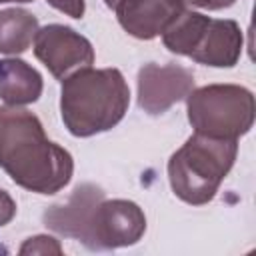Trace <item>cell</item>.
Instances as JSON below:
<instances>
[{
    "mask_svg": "<svg viewBox=\"0 0 256 256\" xmlns=\"http://www.w3.org/2000/svg\"><path fill=\"white\" fill-rule=\"evenodd\" d=\"M116 2H118V0H104V4H106L108 8H114V6H116Z\"/></svg>",
    "mask_w": 256,
    "mask_h": 256,
    "instance_id": "2e32d148",
    "label": "cell"
},
{
    "mask_svg": "<svg viewBox=\"0 0 256 256\" xmlns=\"http://www.w3.org/2000/svg\"><path fill=\"white\" fill-rule=\"evenodd\" d=\"M186 112L194 132L238 140L254 124V94L238 84H208L186 96Z\"/></svg>",
    "mask_w": 256,
    "mask_h": 256,
    "instance_id": "8992f818",
    "label": "cell"
},
{
    "mask_svg": "<svg viewBox=\"0 0 256 256\" xmlns=\"http://www.w3.org/2000/svg\"><path fill=\"white\" fill-rule=\"evenodd\" d=\"M52 8H56L58 12L70 16V18H76L80 20L86 12V2L84 0H46Z\"/></svg>",
    "mask_w": 256,
    "mask_h": 256,
    "instance_id": "4fadbf2b",
    "label": "cell"
},
{
    "mask_svg": "<svg viewBox=\"0 0 256 256\" xmlns=\"http://www.w3.org/2000/svg\"><path fill=\"white\" fill-rule=\"evenodd\" d=\"M164 46L180 56L212 68H232L244 48V32L228 18H208L194 10H184L162 34Z\"/></svg>",
    "mask_w": 256,
    "mask_h": 256,
    "instance_id": "5b68a950",
    "label": "cell"
},
{
    "mask_svg": "<svg viewBox=\"0 0 256 256\" xmlns=\"http://www.w3.org/2000/svg\"><path fill=\"white\" fill-rule=\"evenodd\" d=\"M8 2H32V0H0V4H8Z\"/></svg>",
    "mask_w": 256,
    "mask_h": 256,
    "instance_id": "e0dca14e",
    "label": "cell"
},
{
    "mask_svg": "<svg viewBox=\"0 0 256 256\" xmlns=\"http://www.w3.org/2000/svg\"><path fill=\"white\" fill-rule=\"evenodd\" d=\"M64 228L68 238L88 250H114L132 246L144 236L146 216L136 202L106 200L104 190L94 186L68 206Z\"/></svg>",
    "mask_w": 256,
    "mask_h": 256,
    "instance_id": "3957f363",
    "label": "cell"
},
{
    "mask_svg": "<svg viewBox=\"0 0 256 256\" xmlns=\"http://www.w3.org/2000/svg\"><path fill=\"white\" fill-rule=\"evenodd\" d=\"M130 104V88L118 68H82L62 80L60 116L76 138L114 128Z\"/></svg>",
    "mask_w": 256,
    "mask_h": 256,
    "instance_id": "7a4b0ae2",
    "label": "cell"
},
{
    "mask_svg": "<svg viewBox=\"0 0 256 256\" xmlns=\"http://www.w3.org/2000/svg\"><path fill=\"white\" fill-rule=\"evenodd\" d=\"M184 2L204 10H224V8H230L236 0H184Z\"/></svg>",
    "mask_w": 256,
    "mask_h": 256,
    "instance_id": "9a60e30c",
    "label": "cell"
},
{
    "mask_svg": "<svg viewBox=\"0 0 256 256\" xmlns=\"http://www.w3.org/2000/svg\"><path fill=\"white\" fill-rule=\"evenodd\" d=\"M18 252L22 256H26V254H62V246L56 238H52L48 234H38V236L26 238Z\"/></svg>",
    "mask_w": 256,
    "mask_h": 256,
    "instance_id": "7c38bea8",
    "label": "cell"
},
{
    "mask_svg": "<svg viewBox=\"0 0 256 256\" xmlns=\"http://www.w3.org/2000/svg\"><path fill=\"white\" fill-rule=\"evenodd\" d=\"M16 216V202L14 198L0 188V226H6Z\"/></svg>",
    "mask_w": 256,
    "mask_h": 256,
    "instance_id": "5bb4252c",
    "label": "cell"
},
{
    "mask_svg": "<svg viewBox=\"0 0 256 256\" xmlns=\"http://www.w3.org/2000/svg\"><path fill=\"white\" fill-rule=\"evenodd\" d=\"M184 10V0H118L114 6L120 26L138 40L162 36Z\"/></svg>",
    "mask_w": 256,
    "mask_h": 256,
    "instance_id": "9c48e42d",
    "label": "cell"
},
{
    "mask_svg": "<svg viewBox=\"0 0 256 256\" xmlns=\"http://www.w3.org/2000/svg\"><path fill=\"white\" fill-rule=\"evenodd\" d=\"M38 18L24 8L0 10V54H22L34 42Z\"/></svg>",
    "mask_w": 256,
    "mask_h": 256,
    "instance_id": "8fae6325",
    "label": "cell"
},
{
    "mask_svg": "<svg viewBox=\"0 0 256 256\" xmlns=\"http://www.w3.org/2000/svg\"><path fill=\"white\" fill-rule=\"evenodd\" d=\"M0 168L30 192L56 194L72 180L74 160L48 140L36 114L22 106H0Z\"/></svg>",
    "mask_w": 256,
    "mask_h": 256,
    "instance_id": "6da1fadb",
    "label": "cell"
},
{
    "mask_svg": "<svg viewBox=\"0 0 256 256\" xmlns=\"http://www.w3.org/2000/svg\"><path fill=\"white\" fill-rule=\"evenodd\" d=\"M34 56L60 82L94 64V48L90 40L64 24L38 28L34 36Z\"/></svg>",
    "mask_w": 256,
    "mask_h": 256,
    "instance_id": "52a82bcc",
    "label": "cell"
},
{
    "mask_svg": "<svg viewBox=\"0 0 256 256\" xmlns=\"http://www.w3.org/2000/svg\"><path fill=\"white\" fill-rule=\"evenodd\" d=\"M238 154V140L194 132L168 160L172 192L186 204H208L228 176Z\"/></svg>",
    "mask_w": 256,
    "mask_h": 256,
    "instance_id": "277c9868",
    "label": "cell"
},
{
    "mask_svg": "<svg viewBox=\"0 0 256 256\" xmlns=\"http://www.w3.org/2000/svg\"><path fill=\"white\" fill-rule=\"evenodd\" d=\"M42 76L20 58L0 60V98L6 106H26L42 96Z\"/></svg>",
    "mask_w": 256,
    "mask_h": 256,
    "instance_id": "30bf717a",
    "label": "cell"
},
{
    "mask_svg": "<svg viewBox=\"0 0 256 256\" xmlns=\"http://www.w3.org/2000/svg\"><path fill=\"white\" fill-rule=\"evenodd\" d=\"M192 90L194 74L184 66L148 62L138 70V106L150 116L164 114Z\"/></svg>",
    "mask_w": 256,
    "mask_h": 256,
    "instance_id": "ba28073f",
    "label": "cell"
}]
</instances>
